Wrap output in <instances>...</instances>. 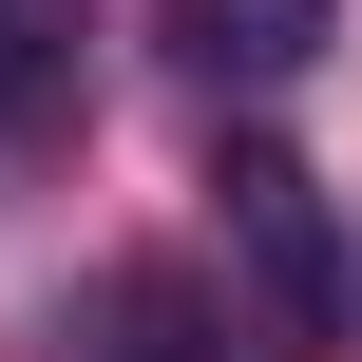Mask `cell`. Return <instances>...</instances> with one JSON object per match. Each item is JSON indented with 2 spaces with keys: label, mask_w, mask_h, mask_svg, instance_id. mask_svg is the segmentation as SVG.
<instances>
[{
  "label": "cell",
  "mask_w": 362,
  "mask_h": 362,
  "mask_svg": "<svg viewBox=\"0 0 362 362\" xmlns=\"http://www.w3.org/2000/svg\"><path fill=\"white\" fill-rule=\"evenodd\" d=\"M210 229L248 248V286H267L286 344H344V229H325V172H305V153L229 134V153H210Z\"/></svg>",
  "instance_id": "cell-1"
},
{
  "label": "cell",
  "mask_w": 362,
  "mask_h": 362,
  "mask_svg": "<svg viewBox=\"0 0 362 362\" xmlns=\"http://www.w3.org/2000/svg\"><path fill=\"white\" fill-rule=\"evenodd\" d=\"M325 19H344V0H172L191 76H305V57H325Z\"/></svg>",
  "instance_id": "cell-2"
},
{
  "label": "cell",
  "mask_w": 362,
  "mask_h": 362,
  "mask_svg": "<svg viewBox=\"0 0 362 362\" xmlns=\"http://www.w3.org/2000/svg\"><path fill=\"white\" fill-rule=\"evenodd\" d=\"M76 38H95V0H0V115H57Z\"/></svg>",
  "instance_id": "cell-3"
}]
</instances>
